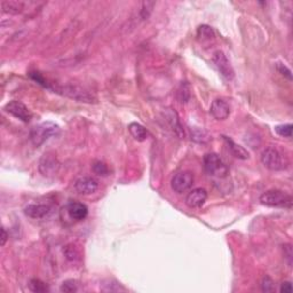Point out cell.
<instances>
[{
	"mask_svg": "<svg viewBox=\"0 0 293 293\" xmlns=\"http://www.w3.org/2000/svg\"><path fill=\"white\" fill-rule=\"evenodd\" d=\"M162 115H163L164 120H165L166 124L169 125L170 130L172 131L179 139H184L186 133H184L183 126L181 125L180 117L176 111L172 109V108H166V109L163 110Z\"/></svg>",
	"mask_w": 293,
	"mask_h": 293,
	"instance_id": "cell-7",
	"label": "cell"
},
{
	"mask_svg": "<svg viewBox=\"0 0 293 293\" xmlns=\"http://www.w3.org/2000/svg\"><path fill=\"white\" fill-rule=\"evenodd\" d=\"M292 130H293L292 124L278 125V126L275 127V132H276V133L280 135V137H283V138H291L292 137Z\"/></svg>",
	"mask_w": 293,
	"mask_h": 293,
	"instance_id": "cell-24",
	"label": "cell"
},
{
	"mask_svg": "<svg viewBox=\"0 0 293 293\" xmlns=\"http://www.w3.org/2000/svg\"><path fill=\"white\" fill-rule=\"evenodd\" d=\"M276 69L282 76H284L285 78H288L289 80H292V72H291L290 69L287 67V65L283 64V63H280V62H278V63L276 64Z\"/></svg>",
	"mask_w": 293,
	"mask_h": 293,
	"instance_id": "cell-29",
	"label": "cell"
},
{
	"mask_svg": "<svg viewBox=\"0 0 293 293\" xmlns=\"http://www.w3.org/2000/svg\"><path fill=\"white\" fill-rule=\"evenodd\" d=\"M210 113L214 119L217 120H225L229 117L230 115V108L229 104L221 99L214 100L211 104Z\"/></svg>",
	"mask_w": 293,
	"mask_h": 293,
	"instance_id": "cell-15",
	"label": "cell"
},
{
	"mask_svg": "<svg viewBox=\"0 0 293 293\" xmlns=\"http://www.w3.org/2000/svg\"><path fill=\"white\" fill-rule=\"evenodd\" d=\"M153 6H155V2H151V1L142 2V7H141V10H140V16H141L142 20H148L149 19V16L151 15V13H152Z\"/></svg>",
	"mask_w": 293,
	"mask_h": 293,
	"instance_id": "cell-26",
	"label": "cell"
},
{
	"mask_svg": "<svg viewBox=\"0 0 293 293\" xmlns=\"http://www.w3.org/2000/svg\"><path fill=\"white\" fill-rule=\"evenodd\" d=\"M260 203L268 207L291 208L293 201L290 195L282 190H268L260 196Z\"/></svg>",
	"mask_w": 293,
	"mask_h": 293,
	"instance_id": "cell-2",
	"label": "cell"
},
{
	"mask_svg": "<svg viewBox=\"0 0 293 293\" xmlns=\"http://www.w3.org/2000/svg\"><path fill=\"white\" fill-rule=\"evenodd\" d=\"M69 218L73 221H83L88 215V208L80 202H70L65 207Z\"/></svg>",
	"mask_w": 293,
	"mask_h": 293,
	"instance_id": "cell-12",
	"label": "cell"
},
{
	"mask_svg": "<svg viewBox=\"0 0 293 293\" xmlns=\"http://www.w3.org/2000/svg\"><path fill=\"white\" fill-rule=\"evenodd\" d=\"M204 169L210 176L226 177L228 174V167L217 153H206L203 158Z\"/></svg>",
	"mask_w": 293,
	"mask_h": 293,
	"instance_id": "cell-4",
	"label": "cell"
},
{
	"mask_svg": "<svg viewBox=\"0 0 293 293\" xmlns=\"http://www.w3.org/2000/svg\"><path fill=\"white\" fill-rule=\"evenodd\" d=\"M261 290L264 292H274L275 284L274 281L269 276H264L261 281Z\"/></svg>",
	"mask_w": 293,
	"mask_h": 293,
	"instance_id": "cell-28",
	"label": "cell"
},
{
	"mask_svg": "<svg viewBox=\"0 0 293 293\" xmlns=\"http://www.w3.org/2000/svg\"><path fill=\"white\" fill-rule=\"evenodd\" d=\"M261 163L264 164V166H266L267 169L271 171H282L285 170L289 165V160L283 153L278 151L275 148H266L261 152L260 156Z\"/></svg>",
	"mask_w": 293,
	"mask_h": 293,
	"instance_id": "cell-3",
	"label": "cell"
},
{
	"mask_svg": "<svg viewBox=\"0 0 293 293\" xmlns=\"http://www.w3.org/2000/svg\"><path fill=\"white\" fill-rule=\"evenodd\" d=\"M1 9L5 14L17 15L23 12L24 3L22 1H15V0H3L1 1Z\"/></svg>",
	"mask_w": 293,
	"mask_h": 293,
	"instance_id": "cell-18",
	"label": "cell"
},
{
	"mask_svg": "<svg viewBox=\"0 0 293 293\" xmlns=\"http://www.w3.org/2000/svg\"><path fill=\"white\" fill-rule=\"evenodd\" d=\"M52 207L47 204H30L24 208V214L34 220H41L50 217Z\"/></svg>",
	"mask_w": 293,
	"mask_h": 293,
	"instance_id": "cell-11",
	"label": "cell"
},
{
	"mask_svg": "<svg viewBox=\"0 0 293 293\" xmlns=\"http://www.w3.org/2000/svg\"><path fill=\"white\" fill-rule=\"evenodd\" d=\"M283 252H284V257L285 259L288 260V264L291 267L292 264V246L290 244H285L283 246Z\"/></svg>",
	"mask_w": 293,
	"mask_h": 293,
	"instance_id": "cell-30",
	"label": "cell"
},
{
	"mask_svg": "<svg viewBox=\"0 0 293 293\" xmlns=\"http://www.w3.org/2000/svg\"><path fill=\"white\" fill-rule=\"evenodd\" d=\"M61 291L65 293H72L78 291V284L76 283V281L68 280L64 281L61 285Z\"/></svg>",
	"mask_w": 293,
	"mask_h": 293,
	"instance_id": "cell-27",
	"label": "cell"
},
{
	"mask_svg": "<svg viewBox=\"0 0 293 293\" xmlns=\"http://www.w3.org/2000/svg\"><path fill=\"white\" fill-rule=\"evenodd\" d=\"M212 60H213V63L215 64V67L218 68L219 72L221 73L227 80H232L234 78L235 72H234V69L232 67V64H230L228 58H227V55L223 53L222 51L214 52Z\"/></svg>",
	"mask_w": 293,
	"mask_h": 293,
	"instance_id": "cell-9",
	"label": "cell"
},
{
	"mask_svg": "<svg viewBox=\"0 0 293 293\" xmlns=\"http://www.w3.org/2000/svg\"><path fill=\"white\" fill-rule=\"evenodd\" d=\"M63 253L69 261H78L80 260V258H82L80 257L82 254H80L79 247L73 243L68 244V245L64 247Z\"/></svg>",
	"mask_w": 293,
	"mask_h": 293,
	"instance_id": "cell-20",
	"label": "cell"
},
{
	"mask_svg": "<svg viewBox=\"0 0 293 293\" xmlns=\"http://www.w3.org/2000/svg\"><path fill=\"white\" fill-rule=\"evenodd\" d=\"M50 89L54 90V93L62 94V95L70 97V99L77 100L79 102H93V95L87 92L82 87L75 86V85H64V86H57L51 87Z\"/></svg>",
	"mask_w": 293,
	"mask_h": 293,
	"instance_id": "cell-5",
	"label": "cell"
},
{
	"mask_svg": "<svg viewBox=\"0 0 293 293\" xmlns=\"http://www.w3.org/2000/svg\"><path fill=\"white\" fill-rule=\"evenodd\" d=\"M207 200V191L203 188L193 189L186 197V204L190 208H198L203 206Z\"/></svg>",
	"mask_w": 293,
	"mask_h": 293,
	"instance_id": "cell-13",
	"label": "cell"
},
{
	"mask_svg": "<svg viewBox=\"0 0 293 293\" xmlns=\"http://www.w3.org/2000/svg\"><path fill=\"white\" fill-rule=\"evenodd\" d=\"M194 184V176L193 173L189 171H183V172L176 173V176L172 177L171 181V188L173 191H176L177 194L186 193L193 187Z\"/></svg>",
	"mask_w": 293,
	"mask_h": 293,
	"instance_id": "cell-6",
	"label": "cell"
},
{
	"mask_svg": "<svg viewBox=\"0 0 293 293\" xmlns=\"http://www.w3.org/2000/svg\"><path fill=\"white\" fill-rule=\"evenodd\" d=\"M222 138H223V141L226 142L227 148L229 149V151L232 152V155L234 157H236V158L242 159V160H246L250 158V153L245 148H243L242 146L236 144L233 139L226 137V135H223Z\"/></svg>",
	"mask_w": 293,
	"mask_h": 293,
	"instance_id": "cell-16",
	"label": "cell"
},
{
	"mask_svg": "<svg viewBox=\"0 0 293 293\" xmlns=\"http://www.w3.org/2000/svg\"><path fill=\"white\" fill-rule=\"evenodd\" d=\"M99 181L92 176L79 177L75 182V190L80 195H92L99 189Z\"/></svg>",
	"mask_w": 293,
	"mask_h": 293,
	"instance_id": "cell-10",
	"label": "cell"
},
{
	"mask_svg": "<svg viewBox=\"0 0 293 293\" xmlns=\"http://www.w3.org/2000/svg\"><path fill=\"white\" fill-rule=\"evenodd\" d=\"M197 39L201 43L206 44L215 40V31L213 28L207 26V24H202L197 29Z\"/></svg>",
	"mask_w": 293,
	"mask_h": 293,
	"instance_id": "cell-17",
	"label": "cell"
},
{
	"mask_svg": "<svg viewBox=\"0 0 293 293\" xmlns=\"http://www.w3.org/2000/svg\"><path fill=\"white\" fill-rule=\"evenodd\" d=\"M5 110L23 123H30L32 119V113L20 101H10L5 106Z\"/></svg>",
	"mask_w": 293,
	"mask_h": 293,
	"instance_id": "cell-8",
	"label": "cell"
},
{
	"mask_svg": "<svg viewBox=\"0 0 293 293\" xmlns=\"http://www.w3.org/2000/svg\"><path fill=\"white\" fill-rule=\"evenodd\" d=\"M60 164H59L58 159L52 155H44L43 158L40 159L39 163V171L44 176H54L58 172Z\"/></svg>",
	"mask_w": 293,
	"mask_h": 293,
	"instance_id": "cell-14",
	"label": "cell"
},
{
	"mask_svg": "<svg viewBox=\"0 0 293 293\" xmlns=\"http://www.w3.org/2000/svg\"><path fill=\"white\" fill-rule=\"evenodd\" d=\"M191 140L196 141V142H202V144H205V142H208L212 140V138L210 137V134L207 133L206 131L201 130V128H195V130L191 132Z\"/></svg>",
	"mask_w": 293,
	"mask_h": 293,
	"instance_id": "cell-21",
	"label": "cell"
},
{
	"mask_svg": "<svg viewBox=\"0 0 293 293\" xmlns=\"http://www.w3.org/2000/svg\"><path fill=\"white\" fill-rule=\"evenodd\" d=\"M93 171L94 173L100 176H107L109 174V167L107 166L106 163L100 162V160L93 164Z\"/></svg>",
	"mask_w": 293,
	"mask_h": 293,
	"instance_id": "cell-25",
	"label": "cell"
},
{
	"mask_svg": "<svg viewBox=\"0 0 293 293\" xmlns=\"http://www.w3.org/2000/svg\"><path fill=\"white\" fill-rule=\"evenodd\" d=\"M280 291L282 293H290V292H292V284H291V282H283V283L281 284Z\"/></svg>",
	"mask_w": 293,
	"mask_h": 293,
	"instance_id": "cell-31",
	"label": "cell"
},
{
	"mask_svg": "<svg viewBox=\"0 0 293 293\" xmlns=\"http://www.w3.org/2000/svg\"><path fill=\"white\" fill-rule=\"evenodd\" d=\"M61 133V128L53 121H45L37 126H34L30 132V139L36 146H40L48 139L58 137Z\"/></svg>",
	"mask_w": 293,
	"mask_h": 293,
	"instance_id": "cell-1",
	"label": "cell"
},
{
	"mask_svg": "<svg viewBox=\"0 0 293 293\" xmlns=\"http://www.w3.org/2000/svg\"><path fill=\"white\" fill-rule=\"evenodd\" d=\"M177 97H179L180 102H182V103H186V102H188V100H189L190 89H189V85H188L186 82L181 84L179 92H177Z\"/></svg>",
	"mask_w": 293,
	"mask_h": 293,
	"instance_id": "cell-23",
	"label": "cell"
},
{
	"mask_svg": "<svg viewBox=\"0 0 293 293\" xmlns=\"http://www.w3.org/2000/svg\"><path fill=\"white\" fill-rule=\"evenodd\" d=\"M128 132L139 142L146 141L148 139V131L142 125L138 123H131L128 125Z\"/></svg>",
	"mask_w": 293,
	"mask_h": 293,
	"instance_id": "cell-19",
	"label": "cell"
},
{
	"mask_svg": "<svg viewBox=\"0 0 293 293\" xmlns=\"http://www.w3.org/2000/svg\"><path fill=\"white\" fill-rule=\"evenodd\" d=\"M30 290L32 292H37V293H43V292H47L48 291V287L44 283L43 281L37 280V278H33V280L30 281L29 284Z\"/></svg>",
	"mask_w": 293,
	"mask_h": 293,
	"instance_id": "cell-22",
	"label": "cell"
},
{
	"mask_svg": "<svg viewBox=\"0 0 293 293\" xmlns=\"http://www.w3.org/2000/svg\"><path fill=\"white\" fill-rule=\"evenodd\" d=\"M7 240H8V234H7L6 229L2 227L1 228V246L6 245Z\"/></svg>",
	"mask_w": 293,
	"mask_h": 293,
	"instance_id": "cell-32",
	"label": "cell"
}]
</instances>
